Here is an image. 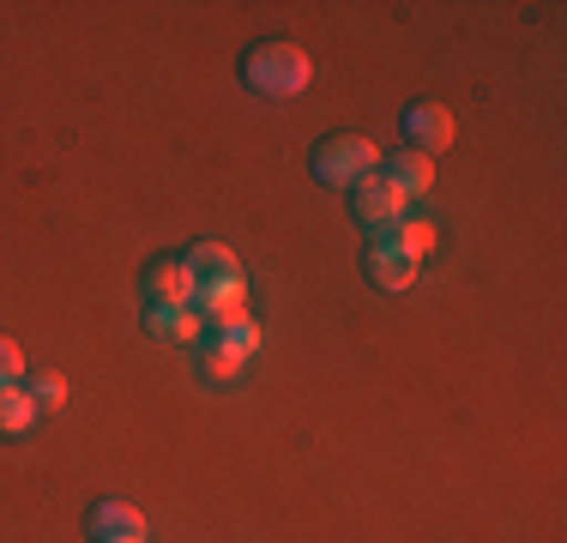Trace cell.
<instances>
[{
    "instance_id": "obj_11",
    "label": "cell",
    "mask_w": 567,
    "mask_h": 543,
    "mask_svg": "<svg viewBox=\"0 0 567 543\" xmlns=\"http://www.w3.org/2000/svg\"><path fill=\"white\" fill-rule=\"evenodd\" d=\"M145 326H152L157 338H175V345H199V338H206V320H199L194 308H152Z\"/></svg>"
},
{
    "instance_id": "obj_2",
    "label": "cell",
    "mask_w": 567,
    "mask_h": 543,
    "mask_svg": "<svg viewBox=\"0 0 567 543\" xmlns=\"http://www.w3.org/2000/svg\"><path fill=\"white\" fill-rule=\"evenodd\" d=\"M381 170V145L374 140H362V133H327V140L315 145V175L327 187H357V182H369V175Z\"/></svg>"
},
{
    "instance_id": "obj_16",
    "label": "cell",
    "mask_w": 567,
    "mask_h": 543,
    "mask_svg": "<svg viewBox=\"0 0 567 543\" xmlns=\"http://www.w3.org/2000/svg\"><path fill=\"white\" fill-rule=\"evenodd\" d=\"M31 399H37V411H61V404H66V375H37L31 380Z\"/></svg>"
},
{
    "instance_id": "obj_8",
    "label": "cell",
    "mask_w": 567,
    "mask_h": 543,
    "mask_svg": "<svg viewBox=\"0 0 567 543\" xmlns=\"http://www.w3.org/2000/svg\"><path fill=\"white\" fill-rule=\"evenodd\" d=\"M91 537L97 543H145V513L127 501H97L91 508Z\"/></svg>"
},
{
    "instance_id": "obj_17",
    "label": "cell",
    "mask_w": 567,
    "mask_h": 543,
    "mask_svg": "<svg viewBox=\"0 0 567 543\" xmlns=\"http://www.w3.org/2000/svg\"><path fill=\"white\" fill-rule=\"evenodd\" d=\"M19 375H24V350L12 338H0V387H19Z\"/></svg>"
},
{
    "instance_id": "obj_12",
    "label": "cell",
    "mask_w": 567,
    "mask_h": 543,
    "mask_svg": "<svg viewBox=\"0 0 567 543\" xmlns=\"http://www.w3.org/2000/svg\"><path fill=\"white\" fill-rule=\"evenodd\" d=\"M386 242H393L399 254H411V260H423L429 248H435V224H429V217H399L393 229H381Z\"/></svg>"
},
{
    "instance_id": "obj_15",
    "label": "cell",
    "mask_w": 567,
    "mask_h": 543,
    "mask_svg": "<svg viewBox=\"0 0 567 543\" xmlns=\"http://www.w3.org/2000/svg\"><path fill=\"white\" fill-rule=\"evenodd\" d=\"M212 345H224V350H236L241 362H254V350H260V326L254 320H236V326H218V332H206Z\"/></svg>"
},
{
    "instance_id": "obj_5",
    "label": "cell",
    "mask_w": 567,
    "mask_h": 543,
    "mask_svg": "<svg viewBox=\"0 0 567 543\" xmlns=\"http://www.w3.org/2000/svg\"><path fill=\"white\" fill-rule=\"evenodd\" d=\"M194 315L218 332V326H236L248 320V284L241 278H224V284H206V290H194Z\"/></svg>"
},
{
    "instance_id": "obj_14",
    "label": "cell",
    "mask_w": 567,
    "mask_h": 543,
    "mask_svg": "<svg viewBox=\"0 0 567 543\" xmlns=\"http://www.w3.org/2000/svg\"><path fill=\"white\" fill-rule=\"evenodd\" d=\"M241 369H248V362H241V357H236V350H224V345H212V338H206V345H199V375H206V380H212V387H224V380H236Z\"/></svg>"
},
{
    "instance_id": "obj_1",
    "label": "cell",
    "mask_w": 567,
    "mask_h": 543,
    "mask_svg": "<svg viewBox=\"0 0 567 543\" xmlns=\"http://www.w3.org/2000/svg\"><path fill=\"white\" fill-rule=\"evenodd\" d=\"M308 79H315V61L296 43H260L241 61V85L254 98H296V91H308Z\"/></svg>"
},
{
    "instance_id": "obj_9",
    "label": "cell",
    "mask_w": 567,
    "mask_h": 543,
    "mask_svg": "<svg viewBox=\"0 0 567 543\" xmlns=\"http://www.w3.org/2000/svg\"><path fill=\"white\" fill-rule=\"evenodd\" d=\"M187 278H194V290H206V284H224V278H241L236 254L224 248V242H194V248L182 254Z\"/></svg>"
},
{
    "instance_id": "obj_7",
    "label": "cell",
    "mask_w": 567,
    "mask_h": 543,
    "mask_svg": "<svg viewBox=\"0 0 567 543\" xmlns=\"http://www.w3.org/2000/svg\"><path fill=\"white\" fill-rule=\"evenodd\" d=\"M362 272H369L374 290H411L416 260H411V254H399L386 236H374V242H369V254H362Z\"/></svg>"
},
{
    "instance_id": "obj_4",
    "label": "cell",
    "mask_w": 567,
    "mask_h": 543,
    "mask_svg": "<svg viewBox=\"0 0 567 543\" xmlns=\"http://www.w3.org/2000/svg\"><path fill=\"white\" fill-rule=\"evenodd\" d=\"M350 199H357V217H362L369 229H393L399 217H411V199H404L399 187H386V182H381V170H374L369 182L350 187Z\"/></svg>"
},
{
    "instance_id": "obj_13",
    "label": "cell",
    "mask_w": 567,
    "mask_h": 543,
    "mask_svg": "<svg viewBox=\"0 0 567 543\" xmlns=\"http://www.w3.org/2000/svg\"><path fill=\"white\" fill-rule=\"evenodd\" d=\"M37 423V399L24 387H0V434H24Z\"/></svg>"
},
{
    "instance_id": "obj_10",
    "label": "cell",
    "mask_w": 567,
    "mask_h": 543,
    "mask_svg": "<svg viewBox=\"0 0 567 543\" xmlns=\"http://www.w3.org/2000/svg\"><path fill=\"white\" fill-rule=\"evenodd\" d=\"M381 182L399 187L404 199H423L429 187H435V163L416 157V152H393V157H381Z\"/></svg>"
},
{
    "instance_id": "obj_6",
    "label": "cell",
    "mask_w": 567,
    "mask_h": 543,
    "mask_svg": "<svg viewBox=\"0 0 567 543\" xmlns=\"http://www.w3.org/2000/svg\"><path fill=\"white\" fill-rule=\"evenodd\" d=\"M145 308H194V278H187L182 260H157L145 266Z\"/></svg>"
},
{
    "instance_id": "obj_3",
    "label": "cell",
    "mask_w": 567,
    "mask_h": 543,
    "mask_svg": "<svg viewBox=\"0 0 567 543\" xmlns=\"http://www.w3.org/2000/svg\"><path fill=\"white\" fill-rule=\"evenodd\" d=\"M447 145H453V109H441V103H411L404 109V152L435 163Z\"/></svg>"
}]
</instances>
